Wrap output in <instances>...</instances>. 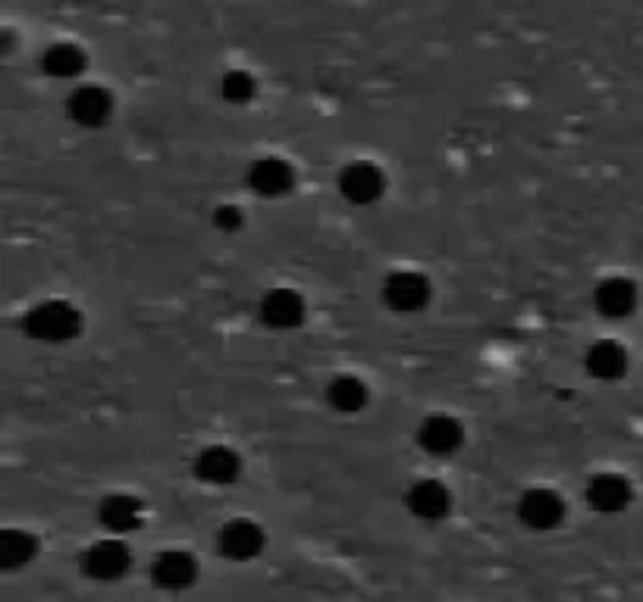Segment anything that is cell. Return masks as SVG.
I'll list each match as a JSON object with an SVG mask.
<instances>
[{"instance_id":"obj_1","label":"cell","mask_w":643,"mask_h":602,"mask_svg":"<svg viewBox=\"0 0 643 602\" xmlns=\"http://www.w3.org/2000/svg\"><path fill=\"white\" fill-rule=\"evenodd\" d=\"M23 329L35 339V342H48V346H60V342H70L79 336L82 329V314L79 308L63 299H48L41 304H35L28 314H25Z\"/></svg>"},{"instance_id":"obj_2","label":"cell","mask_w":643,"mask_h":602,"mask_svg":"<svg viewBox=\"0 0 643 602\" xmlns=\"http://www.w3.org/2000/svg\"><path fill=\"white\" fill-rule=\"evenodd\" d=\"M386 192V173L371 164V160H352L340 173V195L355 204V207H368L377 204Z\"/></svg>"},{"instance_id":"obj_3","label":"cell","mask_w":643,"mask_h":602,"mask_svg":"<svg viewBox=\"0 0 643 602\" xmlns=\"http://www.w3.org/2000/svg\"><path fill=\"white\" fill-rule=\"evenodd\" d=\"M430 279L418 270H396L383 282V301L396 314H418L430 304Z\"/></svg>"},{"instance_id":"obj_4","label":"cell","mask_w":643,"mask_h":602,"mask_svg":"<svg viewBox=\"0 0 643 602\" xmlns=\"http://www.w3.org/2000/svg\"><path fill=\"white\" fill-rule=\"evenodd\" d=\"M248 189L261 198H283L296 189V167L286 157H258L246 173Z\"/></svg>"},{"instance_id":"obj_5","label":"cell","mask_w":643,"mask_h":602,"mask_svg":"<svg viewBox=\"0 0 643 602\" xmlns=\"http://www.w3.org/2000/svg\"><path fill=\"white\" fill-rule=\"evenodd\" d=\"M521 525L531 530H556L565 521V499L549 486H531L519 499Z\"/></svg>"},{"instance_id":"obj_6","label":"cell","mask_w":643,"mask_h":602,"mask_svg":"<svg viewBox=\"0 0 643 602\" xmlns=\"http://www.w3.org/2000/svg\"><path fill=\"white\" fill-rule=\"evenodd\" d=\"M264 546H267L264 527L248 521V518H233L217 533V550L229 562H251L264 552Z\"/></svg>"},{"instance_id":"obj_7","label":"cell","mask_w":643,"mask_h":602,"mask_svg":"<svg viewBox=\"0 0 643 602\" xmlns=\"http://www.w3.org/2000/svg\"><path fill=\"white\" fill-rule=\"evenodd\" d=\"M129 568H132V552L120 537L98 540L82 555V571L92 580H120Z\"/></svg>"},{"instance_id":"obj_8","label":"cell","mask_w":643,"mask_h":602,"mask_svg":"<svg viewBox=\"0 0 643 602\" xmlns=\"http://www.w3.org/2000/svg\"><path fill=\"white\" fill-rule=\"evenodd\" d=\"M418 446L433 458H449L465 446V426L452 414H430L418 426Z\"/></svg>"},{"instance_id":"obj_9","label":"cell","mask_w":643,"mask_h":602,"mask_svg":"<svg viewBox=\"0 0 643 602\" xmlns=\"http://www.w3.org/2000/svg\"><path fill=\"white\" fill-rule=\"evenodd\" d=\"M151 580H154L160 590L182 593V590H189V587L199 580V562H195L192 552L186 550L160 552L157 562L151 565Z\"/></svg>"},{"instance_id":"obj_10","label":"cell","mask_w":643,"mask_h":602,"mask_svg":"<svg viewBox=\"0 0 643 602\" xmlns=\"http://www.w3.org/2000/svg\"><path fill=\"white\" fill-rule=\"evenodd\" d=\"M405 505H408V511L418 521L433 525V521H443L445 515L452 511V493H449V486L440 483V480L424 477L418 483H412V490L405 493Z\"/></svg>"},{"instance_id":"obj_11","label":"cell","mask_w":643,"mask_h":602,"mask_svg":"<svg viewBox=\"0 0 643 602\" xmlns=\"http://www.w3.org/2000/svg\"><path fill=\"white\" fill-rule=\"evenodd\" d=\"M98 521L114 537L135 533L139 527L145 525V502L139 499V496H129V493H110V496L100 499Z\"/></svg>"},{"instance_id":"obj_12","label":"cell","mask_w":643,"mask_h":602,"mask_svg":"<svg viewBox=\"0 0 643 602\" xmlns=\"http://www.w3.org/2000/svg\"><path fill=\"white\" fill-rule=\"evenodd\" d=\"M70 120L85 129H98L110 120L114 113V95L100 85H79L70 100H67Z\"/></svg>"},{"instance_id":"obj_13","label":"cell","mask_w":643,"mask_h":602,"mask_svg":"<svg viewBox=\"0 0 643 602\" xmlns=\"http://www.w3.org/2000/svg\"><path fill=\"white\" fill-rule=\"evenodd\" d=\"M261 321L271 329H296L305 324V299L289 286H276L261 299Z\"/></svg>"},{"instance_id":"obj_14","label":"cell","mask_w":643,"mask_h":602,"mask_svg":"<svg viewBox=\"0 0 643 602\" xmlns=\"http://www.w3.org/2000/svg\"><path fill=\"white\" fill-rule=\"evenodd\" d=\"M192 471H195L201 483L226 486V483H236L239 474H242V458H239V452L229 449V446H207V449H201L195 455Z\"/></svg>"},{"instance_id":"obj_15","label":"cell","mask_w":643,"mask_h":602,"mask_svg":"<svg viewBox=\"0 0 643 602\" xmlns=\"http://www.w3.org/2000/svg\"><path fill=\"white\" fill-rule=\"evenodd\" d=\"M584 496L596 515H619L631 505V483L621 474H596L591 477Z\"/></svg>"},{"instance_id":"obj_16","label":"cell","mask_w":643,"mask_h":602,"mask_svg":"<svg viewBox=\"0 0 643 602\" xmlns=\"http://www.w3.org/2000/svg\"><path fill=\"white\" fill-rule=\"evenodd\" d=\"M594 304L603 317L621 321V317L634 314V308H638V286L624 276H609L596 286Z\"/></svg>"},{"instance_id":"obj_17","label":"cell","mask_w":643,"mask_h":602,"mask_svg":"<svg viewBox=\"0 0 643 602\" xmlns=\"http://www.w3.org/2000/svg\"><path fill=\"white\" fill-rule=\"evenodd\" d=\"M584 368H587V374L594 376V380L612 383V380H619L628 371V351L621 349L616 339H599L584 354Z\"/></svg>"},{"instance_id":"obj_18","label":"cell","mask_w":643,"mask_h":602,"mask_svg":"<svg viewBox=\"0 0 643 602\" xmlns=\"http://www.w3.org/2000/svg\"><path fill=\"white\" fill-rule=\"evenodd\" d=\"M38 555V537L28 530H3L0 533V568L3 571H20Z\"/></svg>"},{"instance_id":"obj_19","label":"cell","mask_w":643,"mask_h":602,"mask_svg":"<svg viewBox=\"0 0 643 602\" xmlns=\"http://www.w3.org/2000/svg\"><path fill=\"white\" fill-rule=\"evenodd\" d=\"M368 399H371V393H368L365 380H358V376L352 374L336 376V380L326 386V401H330V408H336L340 414H358V411H365V408H368Z\"/></svg>"},{"instance_id":"obj_20","label":"cell","mask_w":643,"mask_h":602,"mask_svg":"<svg viewBox=\"0 0 643 602\" xmlns=\"http://www.w3.org/2000/svg\"><path fill=\"white\" fill-rule=\"evenodd\" d=\"M41 67L53 79H75L85 70V50L79 48V45H70V41L50 45L45 50V57H41Z\"/></svg>"},{"instance_id":"obj_21","label":"cell","mask_w":643,"mask_h":602,"mask_svg":"<svg viewBox=\"0 0 643 602\" xmlns=\"http://www.w3.org/2000/svg\"><path fill=\"white\" fill-rule=\"evenodd\" d=\"M221 92L223 98L233 100V104H248V100L254 98V79L242 73V70H233V73L223 75Z\"/></svg>"},{"instance_id":"obj_22","label":"cell","mask_w":643,"mask_h":602,"mask_svg":"<svg viewBox=\"0 0 643 602\" xmlns=\"http://www.w3.org/2000/svg\"><path fill=\"white\" fill-rule=\"evenodd\" d=\"M214 226H217L221 232H239V229L246 226L242 207H236V204H221V207L214 210Z\"/></svg>"}]
</instances>
